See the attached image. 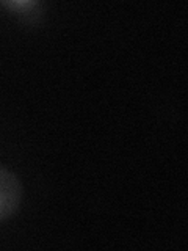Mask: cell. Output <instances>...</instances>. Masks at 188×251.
Wrapping results in <instances>:
<instances>
[{
  "label": "cell",
  "instance_id": "obj_1",
  "mask_svg": "<svg viewBox=\"0 0 188 251\" xmlns=\"http://www.w3.org/2000/svg\"><path fill=\"white\" fill-rule=\"evenodd\" d=\"M22 200V185L11 171L0 167V222L16 214Z\"/></svg>",
  "mask_w": 188,
  "mask_h": 251
},
{
  "label": "cell",
  "instance_id": "obj_2",
  "mask_svg": "<svg viewBox=\"0 0 188 251\" xmlns=\"http://www.w3.org/2000/svg\"><path fill=\"white\" fill-rule=\"evenodd\" d=\"M2 5L6 6L8 10H11L24 22H36L39 21V16L43 14V3L31 2V0H25V2H3Z\"/></svg>",
  "mask_w": 188,
  "mask_h": 251
}]
</instances>
